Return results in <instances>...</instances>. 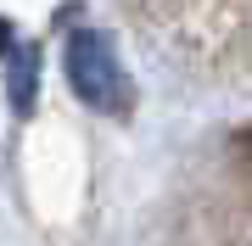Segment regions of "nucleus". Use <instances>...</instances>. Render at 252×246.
I'll use <instances>...</instances> for the list:
<instances>
[{
    "label": "nucleus",
    "instance_id": "f03ea898",
    "mask_svg": "<svg viewBox=\"0 0 252 246\" xmlns=\"http://www.w3.org/2000/svg\"><path fill=\"white\" fill-rule=\"evenodd\" d=\"M34 73H39V51H17V62H11V107L17 112L34 107Z\"/></svg>",
    "mask_w": 252,
    "mask_h": 246
},
{
    "label": "nucleus",
    "instance_id": "f257e3e1",
    "mask_svg": "<svg viewBox=\"0 0 252 246\" xmlns=\"http://www.w3.org/2000/svg\"><path fill=\"white\" fill-rule=\"evenodd\" d=\"M67 84L95 112H129V79L118 67L107 34H95V28H79L67 39Z\"/></svg>",
    "mask_w": 252,
    "mask_h": 246
},
{
    "label": "nucleus",
    "instance_id": "7ed1b4c3",
    "mask_svg": "<svg viewBox=\"0 0 252 246\" xmlns=\"http://www.w3.org/2000/svg\"><path fill=\"white\" fill-rule=\"evenodd\" d=\"M6 34H11V28H6V23H0V51H6V45H11V39H6Z\"/></svg>",
    "mask_w": 252,
    "mask_h": 246
},
{
    "label": "nucleus",
    "instance_id": "20e7f679",
    "mask_svg": "<svg viewBox=\"0 0 252 246\" xmlns=\"http://www.w3.org/2000/svg\"><path fill=\"white\" fill-rule=\"evenodd\" d=\"M247 151H252V135H247Z\"/></svg>",
    "mask_w": 252,
    "mask_h": 246
}]
</instances>
